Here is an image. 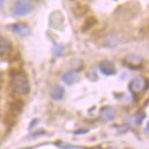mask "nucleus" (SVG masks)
Wrapping results in <instances>:
<instances>
[{
	"instance_id": "2",
	"label": "nucleus",
	"mask_w": 149,
	"mask_h": 149,
	"mask_svg": "<svg viewBox=\"0 0 149 149\" xmlns=\"http://www.w3.org/2000/svg\"><path fill=\"white\" fill-rule=\"evenodd\" d=\"M34 5L32 0H17L16 3L14 5L13 12L14 15L21 17V16H26L33 10Z\"/></svg>"
},
{
	"instance_id": "7",
	"label": "nucleus",
	"mask_w": 149,
	"mask_h": 149,
	"mask_svg": "<svg viewBox=\"0 0 149 149\" xmlns=\"http://www.w3.org/2000/svg\"><path fill=\"white\" fill-rule=\"evenodd\" d=\"M62 80L67 86H72V84H74L75 82H77L79 74H77L76 71H73V70L72 71H67V72H65L62 75Z\"/></svg>"
},
{
	"instance_id": "1",
	"label": "nucleus",
	"mask_w": 149,
	"mask_h": 149,
	"mask_svg": "<svg viewBox=\"0 0 149 149\" xmlns=\"http://www.w3.org/2000/svg\"><path fill=\"white\" fill-rule=\"evenodd\" d=\"M12 90L17 95H27L30 92V81L24 72H14L10 77Z\"/></svg>"
},
{
	"instance_id": "13",
	"label": "nucleus",
	"mask_w": 149,
	"mask_h": 149,
	"mask_svg": "<svg viewBox=\"0 0 149 149\" xmlns=\"http://www.w3.org/2000/svg\"><path fill=\"white\" fill-rule=\"evenodd\" d=\"M147 131H149V122H148V124H147Z\"/></svg>"
},
{
	"instance_id": "5",
	"label": "nucleus",
	"mask_w": 149,
	"mask_h": 149,
	"mask_svg": "<svg viewBox=\"0 0 149 149\" xmlns=\"http://www.w3.org/2000/svg\"><path fill=\"white\" fill-rule=\"evenodd\" d=\"M99 70L102 74L107 75V76H111V75H114L116 73L115 65L111 61H102L99 64Z\"/></svg>"
},
{
	"instance_id": "12",
	"label": "nucleus",
	"mask_w": 149,
	"mask_h": 149,
	"mask_svg": "<svg viewBox=\"0 0 149 149\" xmlns=\"http://www.w3.org/2000/svg\"><path fill=\"white\" fill-rule=\"evenodd\" d=\"M3 3H5V0H0V9L3 7Z\"/></svg>"
},
{
	"instance_id": "11",
	"label": "nucleus",
	"mask_w": 149,
	"mask_h": 149,
	"mask_svg": "<svg viewBox=\"0 0 149 149\" xmlns=\"http://www.w3.org/2000/svg\"><path fill=\"white\" fill-rule=\"evenodd\" d=\"M37 123H38V120H34V121H33V123H31V125H30V129H31V127H33Z\"/></svg>"
},
{
	"instance_id": "4",
	"label": "nucleus",
	"mask_w": 149,
	"mask_h": 149,
	"mask_svg": "<svg viewBox=\"0 0 149 149\" xmlns=\"http://www.w3.org/2000/svg\"><path fill=\"white\" fill-rule=\"evenodd\" d=\"M10 29L14 33H16L19 37H27L31 33L30 26L25 23H15L10 26Z\"/></svg>"
},
{
	"instance_id": "9",
	"label": "nucleus",
	"mask_w": 149,
	"mask_h": 149,
	"mask_svg": "<svg viewBox=\"0 0 149 149\" xmlns=\"http://www.w3.org/2000/svg\"><path fill=\"white\" fill-rule=\"evenodd\" d=\"M125 64L130 68H139L142 65V58L136 55H130L125 58Z\"/></svg>"
},
{
	"instance_id": "10",
	"label": "nucleus",
	"mask_w": 149,
	"mask_h": 149,
	"mask_svg": "<svg viewBox=\"0 0 149 149\" xmlns=\"http://www.w3.org/2000/svg\"><path fill=\"white\" fill-rule=\"evenodd\" d=\"M65 95V90L62 86L55 84L54 87L50 89V97L54 100H62Z\"/></svg>"
},
{
	"instance_id": "3",
	"label": "nucleus",
	"mask_w": 149,
	"mask_h": 149,
	"mask_svg": "<svg viewBox=\"0 0 149 149\" xmlns=\"http://www.w3.org/2000/svg\"><path fill=\"white\" fill-rule=\"evenodd\" d=\"M148 88L149 81L145 76H138L136 79H133L129 84V89L133 95H140V93L145 92Z\"/></svg>"
},
{
	"instance_id": "6",
	"label": "nucleus",
	"mask_w": 149,
	"mask_h": 149,
	"mask_svg": "<svg viewBox=\"0 0 149 149\" xmlns=\"http://www.w3.org/2000/svg\"><path fill=\"white\" fill-rule=\"evenodd\" d=\"M115 116H116V113L113 107L106 106L100 109V120L102 122H111L115 118Z\"/></svg>"
},
{
	"instance_id": "8",
	"label": "nucleus",
	"mask_w": 149,
	"mask_h": 149,
	"mask_svg": "<svg viewBox=\"0 0 149 149\" xmlns=\"http://www.w3.org/2000/svg\"><path fill=\"white\" fill-rule=\"evenodd\" d=\"M13 45L12 42L5 37L0 36V54L2 55H8L13 51Z\"/></svg>"
}]
</instances>
